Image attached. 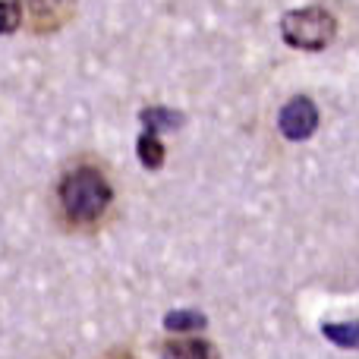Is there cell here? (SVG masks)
<instances>
[{
    "instance_id": "3",
    "label": "cell",
    "mask_w": 359,
    "mask_h": 359,
    "mask_svg": "<svg viewBox=\"0 0 359 359\" xmlns=\"http://www.w3.org/2000/svg\"><path fill=\"white\" fill-rule=\"evenodd\" d=\"M32 35H54L76 16V0H13Z\"/></svg>"
},
{
    "instance_id": "10",
    "label": "cell",
    "mask_w": 359,
    "mask_h": 359,
    "mask_svg": "<svg viewBox=\"0 0 359 359\" xmlns=\"http://www.w3.org/2000/svg\"><path fill=\"white\" fill-rule=\"evenodd\" d=\"M22 25H25L22 10L13 0H0V35H16Z\"/></svg>"
},
{
    "instance_id": "1",
    "label": "cell",
    "mask_w": 359,
    "mask_h": 359,
    "mask_svg": "<svg viewBox=\"0 0 359 359\" xmlns=\"http://www.w3.org/2000/svg\"><path fill=\"white\" fill-rule=\"evenodd\" d=\"M117 189L98 158H76L50 186V217L63 233L95 236L114 221Z\"/></svg>"
},
{
    "instance_id": "5",
    "label": "cell",
    "mask_w": 359,
    "mask_h": 359,
    "mask_svg": "<svg viewBox=\"0 0 359 359\" xmlns=\"http://www.w3.org/2000/svg\"><path fill=\"white\" fill-rule=\"evenodd\" d=\"M161 359H221L217 347L198 334H170L158 344Z\"/></svg>"
},
{
    "instance_id": "2",
    "label": "cell",
    "mask_w": 359,
    "mask_h": 359,
    "mask_svg": "<svg viewBox=\"0 0 359 359\" xmlns=\"http://www.w3.org/2000/svg\"><path fill=\"white\" fill-rule=\"evenodd\" d=\"M337 35V19L325 6L287 10L280 19V38L297 50H325Z\"/></svg>"
},
{
    "instance_id": "4",
    "label": "cell",
    "mask_w": 359,
    "mask_h": 359,
    "mask_svg": "<svg viewBox=\"0 0 359 359\" xmlns=\"http://www.w3.org/2000/svg\"><path fill=\"white\" fill-rule=\"evenodd\" d=\"M278 130L290 142H306L318 130V107L306 95H293L278 114Z\"/></svg>"
},
{
    "instance_id": "7",
    "label": "cell",
    "mask_w": 359,
    "mask_h": 359,
    "mask_svg": "<svg viewBox=\"0 0 359 359\" xmlns=\"http://www.w3.org/2000/svg\"><path fill=\"white\" fill-rule=\"evenodd\" d=\"M139 120H142L145 130L161 133V130H180L186 117L180 111H170V107H145V111L139 114Z\"/></svg>"
},
{
    "instance_id": "11",
    "label": "cell",
    "mask_w": 359,
    "mask_h": 359,
    "mask_svg": "<svg viewBox=\"0 0 359 359\" xmlns=\"http://www.w3.org/2000/svg\"><path fill=\"white\" fill-rule=\"evenodd\" d=\"M98 359H139L133 350H126V347H114V350H107L104 356H98Z\"/></svg>"
},
{
    "instance_id": "6",
    "label": "cell",
    "mask_w": 359,
    "mask_h": 359,
    "mask_svg": "<svg viewBox=\"0 0 359 359\" xmlns=\"http://www.w3.org/2000/svg\"><path fill=\"white\" fill-rule=\"evenodd\" d=\"M136 155H139V161H142L145 170H161L164 158H168V149H164V142H161L158 133L145 130L136 142Z\"/></svg>"
},
{
    "instance_id": "8",
    "label": "cell",
    "mask_w": 359,
    "mask_h": 359,
    "mask_svg": "<svg viewBox=\"0 0 359 359\" xmlns=\"http://www.w3.org/2000/svg\"><path fill=\"white\" fill-rule=\"evenodd\" d=\"M164 328L170 334H192V331L205 328V316L202 312H192V309H180V312H170L164 318Z\"/></svg>"
},
{
    "instance_id": "9",
    "label": "cell",
    "mask_w": 359,
    "mask_h": 359,
    "mask_svg": "<svg viewBox=\"0 0 359 359\" xmlns=\"http://www.w3.org/2000/svg\"><path fill=\"white\" fill-rule=\"evenodd\" d=\"M322 334L334 341L337 347H359V322L344 325H322Z\"/></svg>"
}]
</instances>
